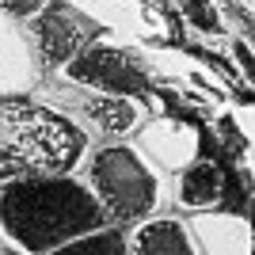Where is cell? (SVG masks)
Instances as JSON below:
<instances>
[{"label": "cell", "instance_id": "6da1fadb", "mask_svg": "<svg viewBox=\"0 0 255 255\" xmlns=\"http://www.w3.org/2000/svg\"><path fill=\"white\" fill-rule=\"evenodd\" d=\"M99 229H107V217L96 194L73 175L0 187V244L19 255H53Z\"/></svg>", "mask_w": 255, "mask_h": 255}, {"label": "cell", "instance_id": "7a4b0ae2", "mask_svg": "<svg viewBox=\"0 0 255 255\" xmlns=\"http://www.w3.org/2000/svg\"><path fill=\"white\" fill-rule=\"evenodd\" d=\"M84 156V133L53 107L0 99V187L69 175Z\"/></svg>", "mask_w": 255, "mask_h": 255}, {"label": "cell", "instance_id": "3957f363", "mask_svg": "<svg viewBox=\"0 0 255 255\" xmlns=\"http://www.w3.org/2000/svg\"><path fill=\"white\" fill-rule=\"evenodd\" d=\"M88 191L96 194L107 225H115V229L149 221L156 210V179L126 145H107V149L92 152Z\"/></svg>", "mask_w": 255, "mask_h": 255}, {"label": "cell", "instance_id": "277c9868", "mask_svg": "<svg viewBox=\"0 0 255 255\" xmlns=\"http://www.w3.org/2000/svg\"><path fill=\"white\" fill-rule=\"evenodd\" d=\"M65 76L73 84H88L96 88L99 96H133V92H145V73H141L133 57L107 42H88L84 50L76 53L73 61L65 65Z\"/></svg>", "mask_w": 255, "mask_h": 255}, {"label": "cell", "instance_id": "5b68a950", "mask_svg": "<svg viewBox=\"0 0 255 255\" xmlns=\"http://www.w3.org/2000/svg\"><path fill=\"white\" fill-rule=\"evenodd\" d=\"M31 34H34V50L42 57L46 69H65L76 53L92 42V27H88L76 11L50 4L31 19Z\"/></svg>", "mask_w": 255, "mask_h": 255}, {"label": "cell", "instance_id": "8992f818", "mask_svg": "<svg viewBox=\"0 0 255 255\" xmlns=\"http://www.w3.org/2000/svg\"><path fill=\"white\" fill-rule=\"evenodd\" d=\"M129 255H198L187 225L175 217H149L129 236Z\"/></svg>", "mask_w": 255, "mask_h": 255}, {"label": "cell", "instance_id": "52a82bcc", "mask_svg": "<svg viewBox=\"0 0 255 255\" xmlns=\"http://www.w3.org/2000/svg\"><path fill=\"white\" fill-rule=\"evenodd\" d=\"M69 115H84L96 129H103L107 137H122L137 126V107L122 96H92L80 99L76 107H69ZM65 115V118H69Z\"/></svg>", "mask_w": 255, "mask_h": 255}, {"label": "cell", "instance_id": "ba28073f", "mask_svg": "<svg viewBox=\"0 0 255 255\" xmlns=\"http://www.w3.org/2000/svg\"><path fill=\"white\" fill-rule=\"evenodd\" d=\"M53 255H129V236L126 229H115V225H107L99 233H88L73 244L57 248Z\"/></svg>", "mask_w": 255, "mask_h": 255}, {"label": "cell", "instance_id": "9c48e42d", "mask_svg": "<svg viewBox=\"0 0 255 255\" xmlns=\"http://www.w3.org/2000/svg\"><path fill=\"white\" fill-rule=\"evenodd\" d=\"M217 194H221V171L213 164H194L179 179V198L187 206H210Z\"/></svg>", "mask_w": 255, "mask_h": 255}, {"label": "cell", "instance_id": "30bf717a", "mask_svg": "<svg viewBox=\"0 0 255 255\" xmlns=\"http://www.w3.org/2000/svg\"><path fill=\"white\" fill-rule=\"evenodd\" d=\"M0 8L15 19H34L42 8H50V0H0Z\"/></svg>", "mask_w": 255, "mask_h": 255}]
</instances>
